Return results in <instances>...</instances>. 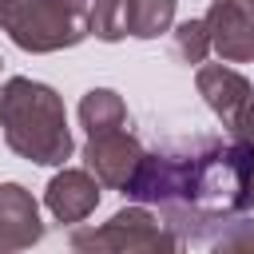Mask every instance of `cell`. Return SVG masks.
I'll return each mask as SVG.
<instances>
[{"label": "cell", "mask_w": 254, "mask_h": 254, "mask_svg": "<svg viewBox=\"0 0 254 254\" xmlns=\"http://www.w3.org/2000/svg\"><path fill=\"white\" fill-rule=\"evenodd\" d=\"M210 20L234 28V32H226V36H218V48H222L226 56H234V60L254 56V8H250L246 0H222V4H214V16H210Z\"/></svg>", "instance_id": "1"}, {"label": "cell", "mask_w": 254, "mask_h": 254, "mask_svg": "<svg viewBox=\"0 0 254 254\" xmlns=\"http://www.w3.org/2000/svg\"><path fill=\"white\" fill-rule=\"evenodd\" d=\"M48 202H52V210H56L60 218H79V214L95 202V187H91L83 175H64V179L52 183Z\"/></svg>", "instance_id": "2"}, {"label": "cell", "mask_w": 254, "mask_h": 254, "mask_svg": "<svg viewBox=\"0 0 254 254\" xmlns=\"http://www.w3.org/2000/svg\"><path fill=\"white\" fill-rule=\"evenodd\" d=\"M171 4L175 0H127V24L135 36H155L167 20H171Z\"/></svg>", "instance_id": "3"}]
</instances>
